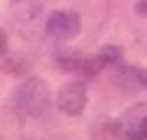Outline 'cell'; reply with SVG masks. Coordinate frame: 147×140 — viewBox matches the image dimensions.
Returning a JSON list of instances; mask_svg holds the SVG:
<instances>
[{
	"label": "cell",
	"mask_w": 147,
	"mask_h": 140,
	"mask_svg": "<svg viewBox=\"0 0 147 140\" xmlns=\"http://www.w3.org/2000/svg\"><path fill=\"white\" fill-rule=\"evenodd\" d=\"M12 105H14L16 112H21L26 117H33V119L47 117L49 110H51V91H49V84L42 77H38V75L26 77L14 89Z\"/></svg>",
	"instance_id": "1"
},
{
	"label": "cell",
	"mask_w": 147,
	"mask_h": 140,
	"mask_svg": "<svg viewBox=\"0 0 147 140\" xmlns=\"http://www.w3.org/2000/svg\"><path fill=\"white\" fill-rule=\"evenodd\" d=\"M89 105V86L86 79H70L56 91V108L65 117H80L84 114Z\"/></svg>",
	"instance_id": "2"
},
{
	"label": "cell",
	"mask_w": 147,
	"mask_h": 140,
	"mask_svg": "<svg viewBox=\"0 0 147 140\" xmlns=\"http://www.w3.org/2000/svg\"><path fill=\"white\" fill-rule=\"evenodd\" d=\"M82 30V16L72 9H56L47 16L45 33L54 42H70Z\"/></svg>",
	"instance_id": "3"
},
{
	"label": "cell",
	"mask_w": 147,
	"mask_h": 140,
	"mask_svg": "<svg viewBox=\"0 0 147 140\" xmlns=\"http://www.w3.org/2000/svg\"><path fill=\"white\" fill-rule=\"evenodd\" d=\"M121 59H124V49L121 47L105 44V47H100L96 51V54L84 56V63H82V70H80V79H91L98 73H103L105 68L121 65Z\"/></svg>",
	"instance_id": "4"
},
{
	"label": "cell",
	"mask_w": 147,
	"mask_h": 140,
	"mask_svg": "<svg viewBox=\"0 0 147 140\" xmlns=\"http://www.w3.org/2000/svg\"><path fill=\"white\" fill-rule=\"evenodd\" d=\"M119 140H147V114L131 117L126 124H121Z\"/></svg>",
	"instance_id": "5"
},
{
	"label": "cell",
	"mask_w": 147,
	"mask_h": 140,
	"mask_svg": "<svg viewBox=\"0 0 147 140\" xmlns=\"http://www.w3.org/2000/svg\"><path fill=\"white\" fill-rule=\"evenodd\" d=\"M28 68H30V63H28V59H24L21 54H12V56H7L5 63H3V70H5L7 75H12V77H24V75L28 73Z\"/></svg>",
	"instance_id": "6"
},
{
	"label": "cell",
	"mask_w": 147,
	"mask_h": 140,
	"mask_svg": "<svg viewBox=\"0 0 147 140\" xmlns=\"http://www.w3.org/2000/svg\"><path fill=\"white\" fill-rule=\"evenodd\" d=\"M82 63H84V56H80V54H63V56L56 59V65L63 73H77L80 75Z\"/></svg>",
	"instance_id": "7"
},
{
	"label": "cell",
	"mask_w": 147,
	"mask_h": 140,
	"mask_svg": "<svg viewBox=\"0 0 147 140\" xmlns=\"http://www.w3.org/2000/svg\"><path fill=\"white\" fill-rule=\"evenodd\" d=\"M119 70L124 75L131 77V82H136V86L147 91V68H138V65H119Z\"/></svg>",
	"instance_id": "8"
},
{
	"label": "cell",
	"mask_w": 147,
	"mask_h": 140,
	"mask_svg": "<svg viewBox=\"0 0 147 140\" xmlns=\"http://www.w3.org/2000/svg\"><path fill=\"white\" fill-rule=\"evenodd\" d=\"M7 49H9V38H7V33L0 28V54H7Z\"/></svg>",
	"instance_id": "9"
},
{
	"label": "cell",
	"mask_w": 147,
	"mask_h": 140,
	"mask_svg": "<svg viewBox=\"0 0 147 140\" xmlns=\"http://www.w3.org/2000/svg\"><path fill=\"white\" fill-rule=\"evenodd\" d=\"M133 7H136V12H138V14L147 16V0H140V3H136Z\"/></svg>",
	"instance_id": "10"
}]
</instances>
